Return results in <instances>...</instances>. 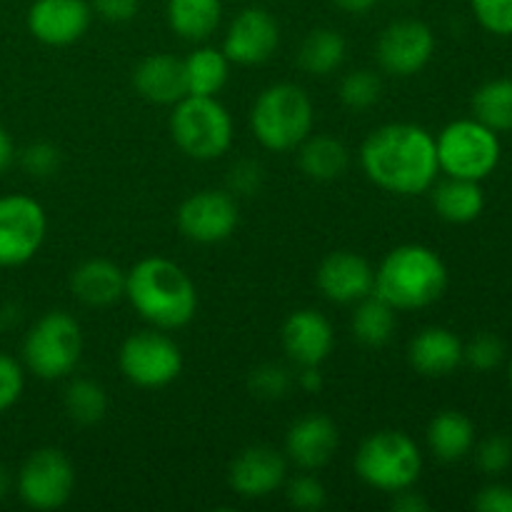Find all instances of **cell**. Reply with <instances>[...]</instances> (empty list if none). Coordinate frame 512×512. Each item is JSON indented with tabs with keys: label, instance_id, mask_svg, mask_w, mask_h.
<instances>
[{
	"label": "cell",
	"instance_id": "obj_34",
	"mask_svg": "<svg viewBox=\"0 0 512 512\" xmlns=\"http://www.w3.org/2000/svg\"><path fill=\"white\" fill-rule=\"evenodd\" d=\"M505 358V345L498 335L493 333H480L470 340L463 348V360L470 368L480 370V373H488L495 370Z\"/></svg>",
	"mask_w": 512,
	"mask_h": 512
},
{
	"label": "cell",
	"instance_id": "obj_23",
	"mask_svg": "<svg viewBox=\"0 0 512 512\" xmlns=\"http://www.w3.org/2000/svg\"><path fill=\"white\" fill-rule=\"evenodd\" d=\"M428 448L443 463H458L473 450L475 425L468 415L458 410H443L428 425Z\"/></svg>",
	"mask_w": 512,
	"mask_h": 512
},
{
	"label": "cell",
	"instance_id": "obj_6",
	"mask_svg": "<svg viewBox=\"0 0 512 512\" xmlns=\"http://www.w3.org/2000/svg\"><path fill=\"white\" fill-rule=\"evenodd\" d=\"M170 135L180 153L193 160H218L233 145V118L218 98L185 95L170 113Z\"/></svg>",
	"mask_w": 512,
	"mask_h": 512
},
{
	"label": "cell",
	"instance_id": "obj_41",
	"mask_svg": "<svg viewBox=\"0 0 512 512\" xmlns=\"http://www.w3.org/2000/svg\"><path fill=\"white\" fill-rule=\"evenodd\" d=\"M90 8L108 23H128L138 15L140 0H90Z\"/></svg>",
	"mask_w": 512,
	"mask_h": 512
},
{
	"label": "cell",
	"instance_id": "obj_40",
	"mask_svg": "<svg viewBox=\"0 0 512 512\" xmlns=\"http://www.w3.org/2000/svg\"><path fill=\"white\" fill-rule=\"evenodd\" d=\"M263 185V168L255 160H238L228 173V193L255 195Z\"/></svg>",
	"mask_w": 512,
	"mask_h": 512
},
{
	"label": "cell",
	"instance_id": "obj_25",
	"mask_svg": "<svg viewBox=\"0 0 512 512\" xmlns=\"http://www.w3.org/2000/svg\"><path fill=\"white\" fill-rule=\"evenodd\" d=\"M298 163L308 178L328 183L345 175L350 165V150L343 140L333 135H313L310 133L298 145Z\"/></svg>",
	"mask_w": 512,
	"mask_h": 512
},
{
	"label": "cell",
	"instance_id": "obj_47",
	"mask_svg": "<svg viewBox=\"0 0 512 512\" xmlns=\"http://www.w3.org/2000/svg\"><path fill=\"white\" fill-rule=\"evenodd\" d=\"M10 485H13V480H10L8 470H5V468H0V498H5V495H8Z\"/></svg>",
	"mask_w": 512,
	"mask_h": 512
},
{
	"label": "cell",
	"instance_id": "obj_1",
	"mask_svg": "<svg viewBox=\"0 0 512 512\" xmlns=\"http://www.w3.org/2000/svg\"><path fill=\"white\" fill-rule=\"evenodd\" d=\"M360 165L373 185L393 195L428 193L440 173L435 138L415 123H385L365 138Z\"/></svg>",
	"mask_w": 512,
	"mask_h": 512
},
{
	"label": "cell",
	"instance_id": "obj_29",
	"mask_svg": "<svg viewBox=\"0 0 512 512\" xmlns=\"http://www.w3.org/2000/svg\"><path fill=\"white\" fill-rule=\"evenodd\" d=\"M345 55H348V43L343 35L333 28H318L308 33V38L300 45L298 63L305 73L325 78L345 63Z\"/></svg>",
	"mask_w": 512,
	"mask_h": 512
},
{
	"label": "cell",
	"instance_id": "obj_33",
	"mask_svg": "<svg viewBox=\"0 0 512 512\" xmlns=\"http://www.w3.org/2000/svg\"><path fill=\"white\" fill-rule=\"evenodd\" d=\"M250 390H253L255 398L263 400H280L288 395V390L293 388V375L285 365L280 363H263L250 373L248 378Z\"/></svg>",
	"mask_w": 512,
	"mask_h": 512
},
{
	"label": "cell",
	"instance_id": "obj_48",
	"mask_svg": "<svg viewBox=\"0 0 512 512\" xmlns=\"http://www.w3.org/2000/svg\"><path fill=\"white\" fill-rule=\"evenodd\" d=\"M510 388H512V360H510Z\"/></svg>",
	"mask_w": 512,
	"mask_h": 512
},
{
	"label": "cell",
	"instance_id": "obj_4",
	"mask_svg": "<svg viewBox=\"0 0 512 512\" xmlns=\"http://www.w3.org/2000/svg\"><path fill=\"white\" fill-rule=\"evenodd\" d=\"M315 108L295 83L268 85L250 108V130L270 153H290L313 133Z\"/></svg>",
	"mask_w": 512,
	"mask_h": 512
},
{
	"label": "cell",
	"instance_id": "obj_16",
	"mask_svg": "<svg viewBox=\"0 0 512 512\" xmlns=\"http://www.w3.org/2000/svg\"><path fill=\"white\" fill-rule=\"evenodd\" d=\"M280 343L298 368H320L335 348L333 323L318 310L300 308L285 318Z\"/></svg>",
	"mask_w": 512,
	"mask_h": 512
},
{
	"label": "cell",
	"instance_id": "obj_31",
	"mask_svg": "<svg viewBox=\"0 0 512 512\" xmlns=\"http://www.w3.org/2000/svg\"><path fill=\"white\" fill-rule=\"evenodd\" d=\"M63 408L73 423L95 425L108 413V395L100 383L90 378H75L65 388Z\"/></svg>",
	"mask_w": 512,
	"mask_h": 512
},
{
	"label": "cell",
	"instance_id": "obj_43",
	"mask_svg": "<svg viewBox=\"0 0 512 512\" xmlns=\"http://www.w3.org/2000/svg\"><path fill=\"white\" fill-rule=\"evenodd\" d=\"M428 508H430L428 500H425L420 493H413V488L400 490V493H395L393 498V510L398 512H425Z\"/></svg>",
	"mask_w": 512,
	"mask_h": 512
},
{
	"label": "cell",
	"instance_id": "obj_12",
	"mask_svg": "<svg viewBox=\"0 0 512 512\" xmlns=\"http://www.w3.org/2000/svg\"><path fill=\"white\" fill-rule=\"evenodd\" d=\"M178 230L183 238L200 245H215L228 240L240 223L238 198L228 190H198L180 203Z\"/></svg>",
	"mask_w": 512,
	"mask_h": 512
},
{
	"label": "cell",
	"instance_id": "obj_8",
	"mask_svg": "<svg viewBox=\"0 0 512 512\" xmlns=\"http://www.w3.org/2000/svg\"><path fill=\"white\" fill-rule=\"evenodd\" d=\"M438 165L448 178L485 180L500 163V138L478 118L453 120L435 138Z\"/></svg>",
	"mask_w": 512,
	"mask_h": 512
},
{
	"label": "cell",
	"instance_id": "obj_22",
	"mask_svg": "<svg viewBox=\"0 0 512 512\" xmlns=\"http://www.w3.org/2000/svg\"><path fill=\"white\" fill-rule=\"evenodd\" d=\"M70 293L88 308H108L125 298V270L113 260H85L70 273Z\"/></svg>",
	"mask_w": 512,
	"mask_h": 512
},
{
	"label": "cell",
	"instance_id": "obj_17",
	"mask_svg": "<svg viewBox=\"0 0 512 512\" xmlns=\"http://www.w3.org/2000/svg\"><path fill=\"white\" fill-rule=\"evenodd\" d=\"M93 8L88 0H35L28 8V30L45 45H73L88 33Z\"/></svg>",
	"mask_w": 512,
	"mask_h": 512
},
{
	"label": "cell",
	"instance_id": "obj_14",
	"mask_svg": "<svg viewBox=\"0 0 512 512\" xmlns=\"http://www.w3.org/2000/svg\"><path fill=\"white\" fill-rule=\"evenodd\" d=\"M280 25L265 8H245L230 20L223 38V53L235 65H260L275 55Z\"/></svg>",
	"mask_w": 512,
	"mask_h": 512
},
{
	"label": "cell",
	"instance_id": "obj_44",
	"mask_svg": "<svg viewBox=\"0 0 512 512\" xmlns=\"http://www.w3.org/2000/svg\"><path fill=\"white\" fill-rule=\"evenodd\" d=\"M15 160V145H13V138H10L8 130L0 125V173H5V170L13 165Z\"/></svg>",
	"mask_w": 512,
	"mask_h": 512
},
{
	"label": "cell",
	"instance_id": "obj_32",
	"mask_svg": "<svg viewBox=\"0 0 512 512\" xmlns=\"http://www.w3.org/2000/svg\"><path fill=\"white\" fill-rule=\"evenodd\" d=\"M383 95V80L375 70L358 68L350 70L343 80H340V100L348 105L350 110H368Z\"/></svg>",
	"mask_w": 512,
	"mask_h": 512
},
{
	"label": "cell",
	"instance_id": "obj_39",
	"mask_svg": "<svg viewBox=\"0 0 512 512\" xmlns=\"http://www.w3.org/2000/svg\"><path fill=\"white\" fill-rule=\"evenodd\" d=\"M20 163L33 178H50L60 168V150L53 143H33L23 150Z\"/></svg>",
	"mask_w": 512,
	"mask_h": 512
},
{
	"label": "cell",
	"instance_id": "obj_26",
	"mask_svg": "<svg viewBox=\"0 0 512 512\" xmlns=\"http://www.w3.org/2000/svg\"><path fill=\"white\" fill-rule=\"evenodd\" d=\"M433 208L443 220L455 225L473 223L485 208V193L478 180L448 178L433 190Z\"/></svg>",
	"mask_w": 512,
	"mask_h": 512
},
{
	"label": "cell",
	"instance_id": "obj_18",
	"mask_svg": "<svg viewBox=\"0 0 512 512\" xmlns=\"http://www.w3.org/2000/svg\"><path fill=\"white\" fill-rule=\"evenodd\" d=\"M318 290L323 298L338 305H355L358 300L368 298L375 288V270L363 255L350 250H335L320 263Z\"/></svg>",
	"mask_w": 512,
	"mask_h": 512
},
{
	"label": "cell",
	"instance_id": "obj_37",
	"mask_svg": "<svg viewBox=\"0 0 512 512\" xmlns=\"http://www.w3.org/2000/svg\"><path fill=\"white\" fill-rule=\"evenodd\" d=\"M25 390V370L10 355L0 353V413L13 408Z\"/></svg>",
	"mask_w": 512,
	"mask_h": 512
},
{
	"label": "cell",
	"instance_id": "obj_10",
	"mask_svg": "<svg viewBox=\"0 0 512 512\" xmlns=\"http://www.w3.org/2000/svg\"><path fill=\"white\" fill-rule=\"evenodd\" d=\"M15 490L30 510L63 508L75 490L73 463L58 448L33 450L20 465Z\"/></svg>",
	"mask_w": 512,
	"mask_h": 512
},
{
	"label": "cell",
	"instance_id": "obj_2",
	"mask_svg": "<svg viewBox=\"0 0 512 512\" xmlns=\"http://www.w3.org/2000/svg\"><path fill=\"white\" fill-rule=\"evenodd\" d=\"M125 298L158 330H180L198 313V288L175 260L143 258L125 273Z\"/></svg>",
	"mask_w": 512,
	"mask_h": 512
},
{
	"label": "cell",
	"instance_id": "obj_30",
	"mask_svg": "<svg viewBox=\"0 0 512 512\" xmlns=\"http://www.w3.org/2000/svg\"><path fill=\"white\" fill-rule=\"evenodd\" d=\"M473 113L495 133L512 130V78H498L480 85L473 95Z\"/></svg>",
	"mask_w": 512,
	"mask_h": 512
},
{
	"label": "cell",
	"instance_id": "obj_46",
	"mask_svg": "<svg viewBox=\"0 0 512 512\" xmlns=\"http://www.w3.org/2000/svg\"><path fill=\"white\" fill-rule=\"evenodd\" d=\"M335 8H340L348 15H365L380 3V0H333Z\"/></svg>",
	"mask_w": 512,
	"mask_h": 512
},
{
	"label": "cell",
	"instance_id": "obj_42",
	"mask_svg": "<svg viewBox=\"0 0 512 512\" xmlns=\"http://www.w3.org/2000/svg\"><path fill=\"white\" fill-rule=\"evenodd\" d=\"M475 510L480 512H512V488L508 485H488L473 500Z\"/></svg>",
	"mask_w": 512,
	"mask_h": 512
},
{
	"label": "cell",
	"instance_id": "obj_15",
	"mask_svg": "<svg viewBox=\"0 0 512 512\" xmlns=\"http://www.w3.org/2000/svg\"><path fill=\"white\" fill-rule=\"evenodd\" d=\"M288 480V458L270 445L240 450L228 468V485L245 500H263Z\"/></svg>",
	"mask_w": 512,
	"mask_h": 512
},
{
	"label": "cell",
	"instance_id": "obj_20",
	"mask_svg": "<svg viewBox=\"0 0 512 512\" xmlns=\"http://www.w3.org/2000/svg\"><path fill=\"white\" fill-rule=\"evenodd\" d=\"M133 88L148 103L173 108L188 95L183 60L170 53L145 55L133 70Z\"/></svg>",
	"mask_w": 512,
	"mask_h": 512
},
{
	"label": "cell",
	"instance_id": "obj_5",
	"mask_svg": "<svg viewBox=\"0 0 512 512\" xmlns=\"http://www.w3.org/2000/svg\"><path fill=\"white\" fill-rule=\"evenodd\" d=\"M355 473L368 488L395 495L418 483L423 473V453L403 430H378L360 443L355 453Z\"/></svg>",
	"mask_w": 512,
	"mask_h": 512
},
{
	"label": "cell",
	"instance_id": "obj_19",
	"mask_svg": "<svg viewBox=\"0 0 512 512\" xmlns=\"http://www.w3.org/2000/svg\"><path fill=\"white\" fill-rule=\"evenodd\" d=\"M340 445L338 425L328 415H305L288 428L285 435V458L300 470H318L330 463Z\"/></svg>",
	"mask_w": 512,
	"mask_h": 512
},
{
	"label": "cell",
	"instance_id": "obj_21",
	"mask_svg": "<svg viewBox=\"0 0 512 512\" xmlns=\"http://www.w3.org/2000/svg\"><path fill=\"white\" fill-rule=\"evenodd\" d=\"M463 340L448 328L430 325L408 345V363L423 378H445L463 363Z\"/></svg>",
	"mask_w": 512,
	"mask_h": 512
},
{
	"label": "cell",
	"instance_id": "obj_45",
	"mask_svg": "<svg viewBox=\"0 0 512 512\" xmlns=\"http://www.w3.org/2000/svg\"><path fill=\"white\" fill-rule=\"evenodd\" d=\"M298 385L305 393H318L323 388V375H320L318 368H300Z\"/></svg>",
	"mask_w": 512,
	"mask_h": 512
},
{
	"label": "cell",
	"instance_id": "obj_38",
	"mask_svg": "<svg viewBox=\"0 0 512 512\" xmlns=\"http://www.w3.org/2000/svg\"><path fill=\"white\" fill-rule=\"evenodd\" d=\"M478 468L485 475H500L510 468L512 463V443L503 435H493V438L483 440L478 445Z\"/></svg>",
	"mask_w": 512,
	"mask_h": 512
},
{
	"label": "cell",
	"instance_id": "obj_3",
	"mask_svg": "<svg viewBox=\"0 0 512 512\" xmlns=\"http://www.w3.org/2000/svg\"><path fill=\"white\" fill-rule=\"evenodd\" d=\"M448 290V268L433 248L420 243L398 245L375 270L373 293L395 310H420L438 303Z\"/></svg>",
	"mask_w": 512,
	"mask_h": 512
},
{
	"label": "cell",
	"instance_id": "obj_11",
	"mask_svg": "<svg viewBox=\"0 0 512 512\" xmlns=\"http://www.w3.org/2000/svg\"><path fill=\"white\" fill-rule=\"evenodd\" d=\"M48 233V215L30 195L0 198V268H18L33 260Z\"/></svg>",
	"mask_w": 512,
	"mask_h": 512
},
{
	"label": "cell",
	"instance_id": "obj_9",
	"mask_svg": "<svg viewBox=\"0 0 512 512\" xmlns=\"http://www.w3.org/2000/svg\"><path fill=\"white\" fill-rule=\"evenodd\" d=\"M120 373L138 388H165L183 373V353L165 330H140L125 338L118 353Z\"/></svg>",
	"mask_w": 512,
	"mask_h": 512
},
{
	"label": "cell",
	"instance_id": "obj_36",
	"mask_svg": "<svg viewBox=\"0 0 512 512\" xmlns=\"http://www.w3.org/2000/svg\"><path fill=\"white\" fill-rule=\"evenodd\" d=\"M475 20L488 33L510 38L512 35V0H470Z\"/></svg>",
	"mask_w": 512,
	"mask_h": 512
},
{
	"label": "cell",
	"instance_id": "obj_13",
	"mask_svg": "<svg viewBox=\"0 0 512 512\" xmlns=\"http://www.w3.org/2000/svg\"><path fill=\"white\" fill-rule=\"evenodd\" d=\"M435 53V35L428 23L415 18L393 20L380 33L375 55L380 68L395 78H410L418 75L430 63Z\"/></svg>",
	"mask_w": 512,
	"mask_h": 512
},
{
	"label": "cell",
	"instance_id": "obj_28",
	"mask_svg": "<svg viewBox=\"0 0 512 512\" xmlns=\"http://www.w3.org/2000/svg\"><path fill=\"white\" fill-rule=\"evenodd\" d=\"M230 65L233 63L225 58L223 50L213 48V45H200V48H195L183 60L188 95H210V98H218V93L225 88V83L230 78Z\"/></svg>",
	"mask_w": 512,
	"mask_h": 512
},
{
	"label": "cell",
	"instance_id": "obj_7",
	"mask_svg": "<svg viewBox=\"0 0 512 512\" xmlns=\"http://www.w3.org/2000/svg\"><path fill=\"white\" fill-rule=\"evenodd\" d=\"M83 358V330L65 310H50L35 320L23 338V365L40 380H63Z\"/></svg>",
	"mask_w": 512,
	"mask_h": 512
},
{
	"label": "cell",
	"instance_id": "obj_35",
	"mask_svg": "<svg viewBox=\"0 0 512 512\" xmlns=\"http://www.w3.org/2000/svg\"><path fill=\"white\" fill-rule=\"evenodd\" d=\"M285 500L295 510H320L328 503L325 485L315 475H298V478L285 483Z\"/></svg>",
	"mask_w": 512,
	"mask_h": 512
},
{
	"label": "cell",
	"instance_id": "obj_24",
	"mask_svg": "<svg viewBox=\"0 0 512 512\" xmlns=\"http://www.w3.org/2000/svg\"><path fill=\"white\" fill-rule=\"evenodd\" d=\"M165 18L178 38L203 43L220 28L223 0H168Z\"/></svg>",
	"mask_w": 512,
	"mask_h": 512
},
{
	"label": "cell",
	"instance_id": "obj_27",
	"mask_svg": "<svg viewBox=\"0 0 512 512\" xmlns=\"http://www.w3.org/2000/svg\"><path fill=\"white\" fill-rule=\"evenodd\" d=\"M395 328H398V310L385 303L380 295L370 293L368 298L355 303L350 330L358 338V343L368 345V348H383L390 343Z\"/></svg>",
	"mask_w": 512,
	"mask_h": 512
}]
</instances>
